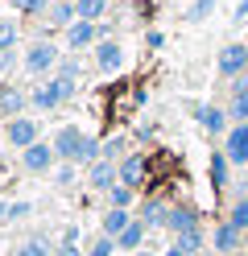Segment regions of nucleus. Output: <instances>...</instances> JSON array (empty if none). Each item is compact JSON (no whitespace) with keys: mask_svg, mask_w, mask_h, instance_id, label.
Listing matches in <instances>:
<instances>
[{"mask_svg":"<svg viewBox=\"0 0 248 256\" xmlns=\"http://www.w3.org/2000/svg\"><path fill=\"white\" fill-rule=\"evenodd\" d=\"M75 78H66V74H50V78H42L38 87L29 91V108H38V112H54V108H62V104H71L75 100Z\"/></svg>","mask_w":248,"mask_h":256,"instance_id":"f257e3e1","label":"nucleus"},{"mask_svg":"<svg viewBox=\"0 0 248 256\" xmlns=\"http://www.w3.org/2000/svg\"><path fill=\"white\" fill-rule=\"evenodd\" d=\"M58 62H62V50L54 42H29L25 46V58H21V66H25V74H33V78H50V74H58Z\"/></svg>","mask_w":248,"mask_h":256,"instance_id":"f03ea898","label":"nucleus"},{"mask_svg":"<svg viewBox=\"0 0 248 256\" xmlns=\"http://www.w3.org/2000/svg\"><path fill=\"white\" fill-rule=\"evenodd\" d=\"M190 112H194V120L203 124L207 136H227V132H231L227 108H219V104H190Z\"/></svg>","mask_w":248,"mask_h":256,"instance_id":"7ed1b4c3","label":"nucleus"},{"mask_svg":"<svg viewBox=\"0 0 248 256\" xmlns=\"http://www.w3.org/2000/svg\"><path fill=\"white\" fill-rule=\"evenodd\" d=\"M215 70H219L223 78L248 74V42H227L219 50V58H215Z\"/></svg>","mask_w":248,"mask_h":256,"instance_id":"20e7f679","label":"nucleus"},{"mask_svg":"<svg viewBox=\"0 0 248 256\" xmlns=\"http://www.w3.org/2000/svg\"><path fill=\"white\" fill-rule=\"evenodd\" d=\"M5 136H9V145H13L17 153H25V149H33V145L42 140V128H38L33 116H17V120L5 124Z\"/></svg>","mask_w":248,"mask_h":256,"instance_id":"39448f33","label":"nucleus"},{"mask_svg":"<svg viewBox=\"0 0 248 256\" xmlns=\"http://www.w3.org/2000/svg\"><path fill=\"white\" fill-rule=\"evenodd\" d=\"M58 153H54V140H38L33 149L21 153V170L25 174H50V170H58Z\"/></svg>","mask_w":248,"mask_h":256,"instance_id":"423d86ee","label":"nucleus"},{"mask_svg":"<svg viewBox=\"0 0 248 256\" xmlns=\"http://www.w3.org/2000/svg\"><path fill=\"white\" fill-rule=\"evenodd\" d=\"M99 38H104V29H99L95 21H75L71 29H66V50L71 54H83V50H95Z\"/></svg>","mask_w":248,"mask_h":256,"instance_id":"0eeeda50","label":"nucleus"},{"mask_svg":"<svg viewBox=\"0 0 248 256\" xmlns=\"http://www.w3.org/2000/svg\"><path fill=\"white\" fill-rule=\"evenodd\" d=\"M240 244H244V232H240L231 219L215 223V236H211V252H215V256H236Z\"/></svg>","mask_w":248,"mask_h":256,"instance_id":"6e6552de","label":"nucleus"},{"mask_svg":"<svg viewBox=\"0 0 248 256\" xmlns=\"http://www.w3.org/2000/svg\"><path fill=\"white\" fill-rule=\"evenodd\" d=\"M170 232L174 240L178 236H190V232H203V223H198V206H190V202H174L170 206Z\"/></svg>","mask_w":248,"mask_h":256,"instance_id":"1a4fd4ad","label":"nucleus"},{"mask_svg":"<svg viewBox=\"0 0 248 256\" xmlns=\"http://www.w3.org/2000/svg\"><path fill=\"white\" fill-rule=\"evenodd\" d=\"M120 66H124V46L116 38H99V46H95V70L99 74H116Z\"/></svg>","mask_w":248,"mask_h":256,"instance_id":"9d476101","label":"nucleus"},{"mask_svg":"<svg viewBox=\"0 0 248 256\" xmlns=\"http://www.w3.org/2000/svg\"><path fill=\"white\" fill-rule=\"evenodd\" d=\"M83 128L79 124H62L58 132H54V153H58V162H75L79 157V149H83Z\"/></svg>","mask_w":248,"mask_h":256,"instance_id":"9b49d317","label":"nucleus"},{"mask_svg":"<svg viewBox=\"0 0 248 256\" xmlns=\"http://www.w3.org/2000/svg\"><path fill=\"white\" fill-rule=\"evenodd\" d=\"M223 153L231 166L248 170V124H231V132L223 136Z\"/></svg>","mask_w":248,"mask_h":256,"instance_id":"f8f14e48","label":"nucleus"},{"mask_svg":"<svg viewBox=\"0 0 248 256\" xmlns=\"http://www.w3.org/2000/svg\"><path fill=\"white\" fill-rule=\"evenodd\" d=\"M170 206H174V202H165V198H149V202H141L137 219L145 223L149 232H153V228H170Z\"/></svg>","mask_w":248,"mask_h":256,"instance_id":"ddd939ff","label":"nucleus"},{"mask_svg":"<svg viewBox=\"0 0 248 256\" xmlns=\"http://www.w3.org/2000/svg\"><path fill=\"white\" fill-rule=\"evenodd\" d=\"M25 108H29V91H21V87H0V116H5V124L17 120V116H25Z\"/></svg>","mask_w":248,"mask_h":256,"instance_id":"4468645a","label":"nucleus"},{"mask_svg":"<svg viewBox=\"0 0 248 256\" xmlns=\"http://www.w3.org/2000/svg\"><path fill=\"white\" fill-rule=\"evenodd\" d=\"M116 182H120V166L104 162V157H99V162L87 170V186H91V190H104V194H108V190H112Z\"/></svg>","mask_w":248,"mask_h":256,"instance_id":"2eb2a0df","label":"nucleus"},{"mask_svg":"<svg viewBox=\"0 0 248 256\" xmlns=\"http://www.w3.org/2000/svg\"><path fill=\"white\" fill-rule=\"evenodd\" d=\"M132 223H137V215L132 211H124V206H108L104 211V223H99V228H104V236H112V240H120Z\"/></svg>","mask_w":248,"mask_h":256,"instance_id":"dca6fc26","label":"nucleus"},{"mask_svg":"<svg viewBox=\"0 0 248 256\" xmlns=\"http://www.w3.org/2000/svg\"><path fill=\"white\" fill-rule=\"evenodd\" d=\"M46 21H50V29H71L75 21H79V8L75 4H66V0H54V4H50V12H46Z\"/></svg>","mask_w":248,"mask_h":256,"instance_id":"f3484780","label":"nucleus"},{"mask_svg":"<svg viewBox=\"0 0 248 256\" xmlns=\"http://www.w3.org/2000/svg\"><path fill=\"white\" fill-rule=\"evenodd\" d=\"M120 182L132 186V190L145 182V157H141V153H128L124 162H120Z\"/></svg>","mask_w":248,"mask_h":256,"instance_id":"a211bd4d","label":"nucleus"},{"mask_svg":"<svg viewBox=\"0 0 248 256\" xmlns=\"http://www.w3.org/2000/svg\"><path fill=\"white\" fill-rule=\"evenodd\" d=\"M9 256H54V244H50L46 236H29V240H21V244H13Z\"/></svg>","mask_w":248,"mask_h":256,"instance_id":"6ab92c4d","label":"nucleus"},{"mask_svg":"<svg viewBox=\"0 0 248 256\" xmlns=\"http://www.w3.org/2000/svg\"><path fill=\"white\" fill-rule=\"evenodd\" d=\"M145 236H149V228L137 219V223H132V228H128L120 240H116V244H120V252H128V256H132V252H141V248H145Z\"/></svg>","mask_w":248,"mask_h":256,"instance_id":"aec40b11","label":"nucleus"},{"mask_svg":"<svg viewBox=\"0 0 248 256\" xmlns=\"http://www.w3.org/2000/svg\"><path fill=\"white\" fill-rule=\"evenodd\" d=\"M227 174H231L227 153L215 149V153H211V186H215V190H227Z\"/></svg>","mask_w":248,"mask_h":256,"instance_id":"412c9836","label":"nucleus"},{"mask_svg":"<svg viewBox=\"0 0 248 256\" xmlns=\"http://www.w3.org/2000/svg\"><path fill=\"white\" fill-rule=\"evenodd\" d=\"M17 42H21V29H17L13 17H0V54L17 50Z\"/></svg>","mask_w":248,"mask_h":256,"instance_id":"4be33fe9","label":"nucleus"},{"mask_svg":"<svg viewBox=\"0 0 248 256\" xmlns=\"http://www.w3.org/2000/svg\"><path fill=\"white\" fill-rule=\"evenodd\" d=\"M124 157H128V136H108V140H104V162L120 166Z\"/></svg>","mask_w":248,"mask_h":256,"instance_id":"5701e85b","label":"nucleus"},{"mask_svg":"<svg viewBox=\"0 0 248 256\" xmlns=\"http://www.w3.org/2000/svg\"><path fill=\"white\" fill-rule=\"evenodd\" d=\"M215 4H219V0H194V4H190L186 12H182V21H186V25H198V21H207L211 12H215Z\"/></svg>","mask_w":248,"mask_h":256,"instance_id":"b1692460","label":"nucleus"},{"mask_svg":"<svg viewBox=\"0 0 248 256\" xmlns=\"http://www.w3.org/2000/svg\"><path fill=\"white\" fill-rule=\"evenodd\" d=\"M79 21H95L99 25V17H104V12H108V0H79Z\"/></svg>","mask_w":248,"mask_h":256,"instance_id":"393cba45","label":"nucleus"},{"mask_svg":"<svg viewBox=\"0 0 248 256\" xmlns=\"http://www.w3.org/2000/svg\"><path fill=\"white\" fill-rule=\"evenodd\" d=\"M174 244H178L182 252H186V256H198V252L207 248V236H203V232H190V236H178Z\"/></svg>","mask_w":248,"mask_h":256,"instance_id":"a878e982","label":"nucleus"},{"mask_svg":"<svg viewBox=\"0 0 248 256\" xmlns=\"http://www.w3.org/2000/svg\"><path fill=\"white\" fill-rule=\"evenodd\" d=\"M132 194H137V190H132V186L116 182V186L108 190V206H124V211H128V206H132Z\"/></svg>","mask_w":248,"mask_h":256,"instance_id":"bb28decb","label":"nucleus"},{"mask_svg":"<svg viewBox=\"0 0 248 256\" xmlns=\"http://www.w3.org/2000/svg\"><path fill=\"white\" fill-rule=\"evenodd\" d=\"M9 4L21 17H42V12H50V0H9Z\"/></svg>","mask_w":248,"mask_h":256,"instance_id":"cd10ccee","label":"nucleus"},{"mask_svg":"<svg viewBox=\"0 0 248 256\" xmlns=\"http://www.w3.org/2000/svg\"><path fill=\"white\" fill-rule=\"evenodd\" d=\"M116 248H120V244H116L112 236H104V232H99L91 244H87V256H116Z\"/></svg>","mask_w":248,"mask_h":256,"instance_id":"c85d7f7f","label":"nucleus"},{"mask_svg":"<svg viewBox=\"0 0 248 256\" xmlns=\"http://www.w3.org/2000/svg\"><path fill=\"white\" fill-rule=\"evenodd\" d=\"M75 178H79V166H75V162H62V166L54 170V186H58V190L75 186Z\"/></svg>","mask_w":248,"mask_h":256,"instance_id":"c756f323","label":"nucleus"},{"mask_svg":"<svg viewBox=\"0 0 248 256\" xmlns=\"http://www.w3.org/2000/svg\"><path fill=\"white\" fill-rule=\"evenodd\" d=\"M227 219L236 223L240 232H248V194H240L236 202H231V211H227Z\"/></svg>","mask_w":248,"mask_h":256,"instance_id":"7c9ffc66","label":"nucleus"},{"mask_svg":"<svg viewBox=\"0 0 248 256\" xmlns=\"http://www.w3.org/2000/svg\"><path fill=\"white\" fill-rule=\"evenodd\" d=\"M227 116H231V124H248V95H236L227 104Z\"/></svg>","mask_w":248,"mask_h":256,"instance_id":"2f4dec72","label":"nucleus"},{"mask_svg":"<svg viewBox=\"0 0 248 256\" xmlns=\"http://www.w3.org/2000/svg\"><path fill=\"white\" fill-rule=\"evenodd\" d=\"M58 74H66V78H75V83H79V74H83V66H79V58H75V54H66V58L58 62Z\"/></svg>","mask_w":248,"mask_h":256,"instance_id":"473e14b6","label":"nucleus"},{"mask_svg":"<svg viewBox=\"0 0 248 256\" xmlns=\"http://www.w3.org/2000/svg\"><path fill=\"white\" fill-rule=\"evenodd\" d=\"M29 215H33V202H9V223L29 219Z\"/></svg>","mask_w":248,"mask_h":256,"instance_id":"72a5a7b5","label":"nucleus"},{"mask_svg":"<svg viewBox=\"0 0 248 256\" xmlns=\"http://www.w3.org/2000/svg\"><path fill=\"white\" fill-rule=\"evenodd\" d=\"M58 248H79V228H75V223H66V228H62V244Z\"/></svg>","mask_w":248,"mask_h":256,"instance_id":"f704fd0d","label":"nucleus"},{"mask_svg":"<svg viewBox=\"0 0 248 256\" xmlns=\"http://www.w3.org/2000/svg\"><path fill=\"white\" fill-rule=\"evenodd\" d=\"M236 95H248V74H240V78H231V100Z\"/></svg>","mask_w":248,"mask_h":256,"instance_id":"c9c22d12","label":"nucleus"},{"mask_svg":"<svg viewBox=\"0 0 248 256\" xmlns=\"http://www.w3.org/2000/svg\"><path fill=\"white\" fill-rule=\"evenodd\" d=\"M231 21H236V25H244V21H248V0H240V4H236V12H231Z\"/></svg>","mask_w":248,"mask_h":256,"instance_id":"e433bc0d","label":"nucleus"},{"mask_svg":"<svg viewBox=\"0 0 248 256\" xmlns=\"http://www.w3.org/2000/svg\"><path fill=\"white\" fill-rule=\"evenodd\" d=\"M161 46H165V34H157V29H153V34H149V50H161Z\"/></svg>","mask_w":248,"mask_h":256,"instance_id":"4c0bfd02","label":"nucleus"},{"mask_svg":"<svg viewBox=\"0 0 248 256\" xmlns=\"http://www.w3.org/2000/svg\"><path fill=\"white\" fill-rule=\"evenodd\" d=\"M13 62H17V50H9V54H0V70H9Z\"/></svg>","mask_w":248,"mask_h":256,"instance_id":"58836bf2","label":"nucleus"},{"mask_svg":"<svg viewBox=\"0 0 248 256\" xmlns=\"http://www.w3.org/2000/svg\"><path fill=\"white\" fill-rule=\"evenodd\" d=\"M54 256H87L83 248H54Z\"/></svg>","mask_w":248,"mask_h":256,"instance_id":"ea45409f","label":"nucleus"},{"mask_svg":"<svg viewBox=\"0 0 248 256\" xmlns=\"http://www.w3.org/2000/svg\"><path fill=\"white\" fill-rule=\"evenodd\" d=\"M161 256H186V252H182V248H178V244H170V248H165V252H161Z\"/></svg>","mask_w":248,"mask_h":256,"instance_id":"a19ab883","label":"nucleus"},{"mask_svg":"<svg viewBox=\"0 0 248 256\" xmlns=\"http://www.w3.org/2000/svg\"><path fill=\"white\" fill-rule=\"evenodd\" d=\"M0 223H9V202L0 198Z\"/></svg>","mask_w":248,"mask_h":256,"instance_id":"79ce46f5","label":"nucleus"},{"mask_svg":"<svg viewBox=\"0 0 248 256\" xmlns=\"http://www.w3.org/2000/svg\"><path fill=\"white\" fill-rule=\"evenodd\" d=\"M132 256H153V252H149V248H141V252H132Z\"/></svg>","mask_w":248,"mask_h":256,"instance_id":"37998d69","label":"nucleus"},{"mask_svg":"<svg viewBox=\"0 0 248 256\" xmlns=\"http://www.w3.org/2000/svg\"><path fill=\"white\" fill-rule=\"evenodd\" d=\"M66 4H79V0H66Z\"/></svg>","mask_w":248,"mask_h":256,"instance_id":"c03bdc74","label":"nucleus"}]
</instances>
